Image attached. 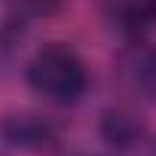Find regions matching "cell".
<instances>
[{
    "label": "cell",
    "instance_id": "4",
    "mask_svg": "<svg viewBox=\"0 0 156 156\" xmlns=\"http://www.w3.org/2000/svg\"><path fill=\"white\" fill-rule=\"evenodd\" d=\"M129 83L132 89L147 98V101H156V46H147V49H138L129 61Z\"/></svg>",
    "mask_w": 156,
    "mask_h": 156
},
{
    "label": "cell",
    "instance_id": "3",
    "mask_svg": "<svg viewBox=\"0 0 156 156\" xmlns=\"http://www.w3.org/2000/svg\"><path fill=\"white\" fill-rule=\"evenodd\" d=\"M101 138L113 150H132L144 141V122L129 107H107L101 113Z\"/></svg>",
    "mask_w": 156,
    "mask_h": 156
},
{
    "label": "cell",
    "instance_id": "2",
    "mask_svg": "<svg viewBox=\"0 0 156 156\" xmlns=\"http://www.w3.org/2000/svg\"><path fill=\"white\" fill-rule=\"evenodd\" d=\"M0 138L6 147L46 153L58 144V126L40 113H9L0 119Z\"/></svg>",
    "mask_w": 156,
    "mask_h": 156
},
{
    "label": "cell",
    "instance_id": "5",
    "mask_svg": "<svg viewBox=\"0 0 156 156\" xmlns=\"http://www.w3.org/2000/svg\"><path fill=\"white\" fill-rule=\"evenodd\" d=\"M22 3H25L28 9H34V12L46 16V12H55V9L61 6V0H22Z\"/></svg>",
    "mask_w": 156,
    "mask_h": 156
},
{
    "label": "cell",
    "instance_id": "1",
    "mask_svg": "<svg viewBox=\"0 0 156 156\" xmlns=\"http://www.w3.org/2000/svg\"><path fill=\"white\" fill-rule=\"evenodd\" d=\"M25 80L43 101L64 107L86 95L89 70L73 46L52 40V43H43L31 55V61L25 67Z\"/></svg>",
    "mask_w": 156,
    "mask_h": 156
},
{
    "label": "cell",
    "instance_id": "6",
    "mask_svg": "<svg viewBox=\"0 0 156 156\" xmlns=\"http://www.w3.org/2000/svg\"><path fill=\"white\" fill-rule=\"evenodd\" d=\"M147 9H150V19L156 22V0H147Z\"/></svg>",
    "mask_w": 156,
    "mask_h": 156
},
{
    "label": "cell",
    "instance_id": "8",
    "mask_svg": "<svg viewBox=\"0 0 156 156\" xmlns=\"http://www.w3.org/2000/svg\"><path fill=\"white\" fill-rule=\"evenodd\" d=\"M80 156H95V153H80Z\"/></svg>",
    "mask_w": 156,
    "mask_h": 156
},
{
    "label": "cell",
    "instance_id": "7",
    "mask_svg": "<svg viewBox=\"0 0 156 156\" xmlns=\"http://www.w3.org/2000/svg\"><path fill=\"white\" fill-rule=\"evenodd\" d=\"M3 147H6V144H3V138H0V156H6V153H3Z\"/></svg>",
    "mask_w": 156,
    "mask_h": 156
}]
</instances>
